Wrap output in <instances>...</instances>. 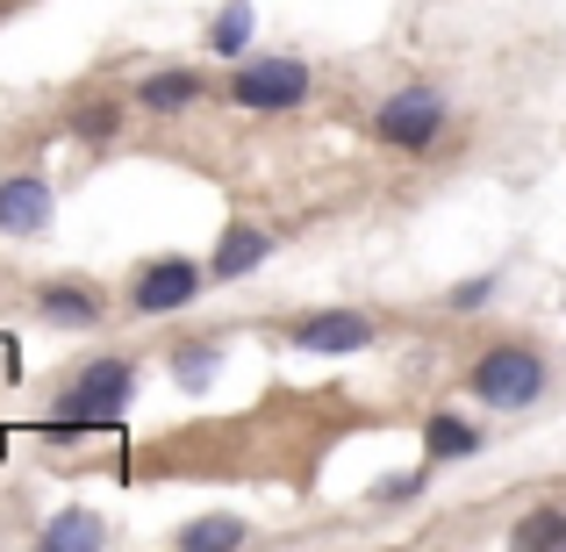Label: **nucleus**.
<instances>
[{"mask_svg": "<svg viewBox=\"0 0 566 552\" xmlns=\"http://www.w3.org/2000/svg\"><path fill=\"white\" fill-rule=\"evenodd\" d=\"M65 409H57L51 438H86V430H115L123 409L137 402V366L129 360H86L80 373L65 381Z\"/></svg>", "mask_w": 566, "mask_h": 552, "instance_id": "obj_1", "label": "nucleus"}, {"mask_svg": "<svg viewBox=\"0 0 566 552\" xmlns=\"http://www.w3.org/2000/svg\"><path fill=\"white\" fill-rule=\"evenodd\" d=\"M545 360L531 345H516V337H502V345H488L481 360H473L467 373V387H473V402H488V409H531V402L545 395Z\"/></svg>", "mask_w": 566, "mask_h": 552, "instance_id": "obj_2", "label": "nucleus"}, {"mask_svg": "<svg viewBox=\"0 0 566 552\" xmlns=\"http://www.w3.org/2000/svg\"><path fill=\"white\" fill-rule=\"evenodd\" d=\"M444 123H452V115H444L438 86H395V94L374 108V129L395 144V152H430V144L444 137Z\"/></svg>", "mask_w": 566, "mask_h": 552, "instance_id": "obj_3", "label": "nucleus"}, {"mask_svg": "<svg viewBox=\"0 0 566 552\" xmlns=\"http://www.w3.org/2000/svg\"><path fill=\"white\" fill-rule=\"evenodd\" d=\"M308 94V65L302 58H251V65L230 72V101L251 115H280Z\"/></svg>", "mask_w": 566, "mask_h": 552, "instance_id": "obj_4", "label": "nucleus"}, {"mask_svg": "<svg viewBox=\"0 0 566 552\" xmlns=\"http://www.w3.org/2000/svg\"><path fill=\"white\" fill-rule=\"evenodd\" d=\"M201 280H208V265H193V259H151L137 273V288H129V309L137 316H172V309H187L201 294Z\"/></svg>", "mask_w": 566, "mask_h": 552, "instance_id": "obj_5", "label": "nucleus"}, {"mask_svg": "<svg viewBox=\"0 0 566 552\" xmlns=\"http://www.w3.org/2000/svg\"><path fill=\"white\" fill-rule=\"evenodd\" d=\"M287 345H302V352H366L374 345V323H366L359 309H316V316H294Z\"/></svg>", "mask_w": 566, "mask_h": 552, "instance_id": "obj_6", "label": "nucleus"}, {"mask_svg": "<svg viewBox=\"0 0 566 552\" xmlns=\"http://www.w3.org/2000/svg\"><path fill=\"white\" fill-rule=\"evenodd\" d=\"M51 180L36 173H8L0 180V237H43L51 230Z\"/></svg>", "mask_w": 566, "mask_h": 552, "instance_id": "obj_7", "label": "nucleus"}, {"mask_svg": "<svg viewBox=\"0 0 566 552\" xmlns=\"http://www.w3.org/2000/svg\"><path fill=\"white\" fill-rule=\"evenodd\" d=\"M273 259V230H259V222H230L216 244V259H208V280H244L259 273V265Z\"/></svg>", "mask_w": 566, "mask_h": 552, "instance_id": "obj_8", "label": "nucleus"}, {"mask_svg": "<svg viewBox=\"0 0 566 552\" xmlns=\"http://www.w3.org/2000/svg\"><path fill=\"white\" fill-rule=\"evenodd\" d=\"M36 309L51 323H65V331H94V323H101V294L86 288V280H43Z\"/></svg>", "mask_w": 566, "mask_h": 552, "instance_id": "obj_9", "label": "nucleus"}, {"mask_svg": "<svg viewBox=\"0 0 566 552\" xmlns=\"http://www.w3.org/2000/svg\"><path fill=\"white\" fill-rule=\"evenodd\" d=\"M467 452H481V430H473L467 416L438 409V416L423 424V459H430V467H444V459H467Z\"/></svg>", "mask_w": 566, "mask_h": 552, "instance_id": "obj_10", "label": "nucleus"}, {"mask_svg": "<svg viewBox=\"0 0 566 552\" xmlns=\"http://www.w3.org/2000/svg\"><path fill=\"white\" fill-rule=\"evenodd\" d=\"M193 101H201V72H151L137 86V108H151V115H180Z\"/></svg>", "mask_w": 566, "mask_h": 552, "instance_id": "obj_11", "label": "nucleus"}, {"mask_svg": "<svg viewBox=\"0 0 566 552\" xmlns=\"http://www.w3.org/2000/svg\"><path fill=\"white\" fill-rule=\"evenodd\" d=\"M251 43V0H230V8L208 22V58H237Z\"/></svg>", "mask_w": 566, "mask_h": 552, "instance_id": "obj_12", "label": "nucleus"}, {"mask_svg": "<svg viewBox=\"0 0 566 552\" xmlns=\"http://www.w3.org/2000/svg\"><path fill=\"white\" fill-rule=\"evenodd\" d=\"M524 552H566V510H531V517H516V531H510Z\"/></svg>", "mask_w": 566, "mask_h": 552, "instance_id": "obj_13", "label": "nucleus"}, {"mask_svg": "<svg viewBox=\"0 0 566 552\" xmlns=\"http://www.w3.org/2000/svg\"><path fill=\"white\" fill-rule=\"evenodd\" d=\"M244 517H201V524L180 531V552H222V545H244Z\"/></svg>", "mask_w": 566, "mask_h": 552, "instance_id": "obj_14", "label": "nucleus"}, {"mask_svg": "<svg viewBox=\"0 0 566 552\" xmlns=\"http://www.w3.org/2000/svg\"><path fill=\"white\" fill-rule=\"evenodd\" d=\"M43 545H51V552H94L101 545V524L86 510H65L57 524H43Z\"/></svg>", "mask_w": 566, "mask_h": 552, "instance_id": "obj_15", "label": "nucleus"}, {"mask_svg": "<svg viewBox=\"0 0 566 552\" xmlns=\"http://www.w3.org/2000/svg\"><path fill=\"white\" fill-rule=\"evenodd\" d=\"M115 129H123V108H115V101H86V108H72V137L108 144Z\"/></svg>", "mask_w": 566, "mask_h": 552, "instance_id": "obj_16", "label": "nucleus"}, {"mask_svg": "<svg viewBox=\"0 0 566 552\" xmlns=\"http://www.w3.org/2000/svg\"><path fill=\"white\" fill-rule=\"evenodd\" d=\"M216 360H222V352H216V345H208V337H201V345H187L180 360H172V381H180L187 395H201V387L216 381Z\"/></svg>", "mask_w": 566, "mask_h": 552, "instance_id": "obj_17", "label": "nucleus"}, {"mask_svg": "<svg viewBox=\"0 0 566 552\" xmlns=\"http://www.w3.org/2000/svg\"><path fill=\"white\" fill-rule=\"evenodd\" d=\"M488 294H495V280H467V288H452L444 302H452V309H481Z\"/></svg>", "mask_w": 566, "mask_h": 552, "instance_id": "obj_18", "label": "nucleus"}, {"mask_svg": "<svg viewBox=\"0 0 566 552\" xmlns=\"http://www.w3.org/2000/svg\"><path fill=\"white\" fill-rule=\"evenodd\" d=\"M416 488H423V473H395V481H380L374 496H380V502H401V496H416Z\"/></svg>", "mask_w": 566, "mask_h": 552, "instance_id": "obj_19", "label": "nucleus"}, {"mask_svg": "<svg viewBox=\"0 0 566 552\" xmlns=\"http://www.w3.org/2000/svg\"><path fill=\"white\" fill-rule=\"evenodd\" d=\"M22 373V352H14V337H0V381H14Z\"/></svg>", "mask_w": 566, "mask_h": 552, "instance_id": "obj_20", "label": "nucleus"}]
</instances>
